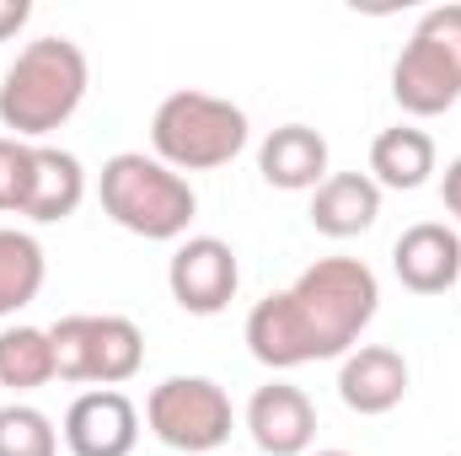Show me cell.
<instances>
[{"mask_svg":"<svg viewBox=\"0 0 461 456\" xmlns=\"http://www.w3.org/2000/svg\"><path fill=\"white\" fill-rule=\"evenodd\" d=\"M312 226L333 242L348 236H365V231L381 221V188L370 172H328V183L312 194Z\"/></svg>","mask_w":461,"mask_h":456,"instance_id":"cell-16","label":"cell"},{"mask_svg":"<svg viewBox=\"0 0 461 456\" xmlns=\"http://www.w3.org/2000/svg\"><path fill=\"white\" fill-rule=\"evenodd\" d=\"M32 183V145L0 134V215H22Z\"/></svg>","mask_w":461,"mask_h":456,"instance_id":"cell-20","label":"cell"},{"mask_svg":"<svg viewBox=\"0 0 461 456\" xmlns=\"http://www.w3.org/2000/svg\"><path fill=\"white\" fill-rule=\"evenodd\" d=\"M0 456H59V430L32 403L0 408Z\"/></svg>","mask_w":461,"mask_h":456,"instance_id":"cell-19","label":"cell"},{"mask_svg":"<svg viewBox=\"0 0 461 456\" xmlns=\"http://www.w3.org/2000/svg\"><path fill=\"white\" fill-rule=\"evenodd\" d=\"M247 134H252V123L230 97L183 87V92H167L150 114V156L167 161L183 178L188 172H215V167H230L247 150Z\"/></svg>","mask_w":461,"mask_h":456,"instance_id":"cell-4","label":"cell"},{"mask_svg":"<svg viewBox=\"0 0 461 456\" xmlns=\"http://www.w3.org/2000/svg\"><path fill=\"white\" fill-rule=\"evenodd\" d=\"M27 22H32V5L27 0H0V43H11Z\"/></svg>","mask_w":461,"mask_h":456,"instance_id":"cell-21","label":"cell"},{"mask_svg":"<svg viewBox=\"0 0 461 456\" xmlns=\"http://www.w3.org/2000/svg\"><path fill=\"white\" fill-rule=\"evenodd\" d=\"M221 456H226V451H221Z\"/></svg>","mask_w":461,"mask_h":456,"instance_id":"cell-24","label":"cell"},{"mask_svg":"<svg viewBox=\"0 0 461 456\" xmlns=\"http://www.w3.org/2000/svg\"><path fill=\"white\" fill-rule=\"evenodd\" d=\"M167 290L188 317H221L241 290V263L226 236H183L167 263Z\"/></svg>","mask_w":461,"mask_h":456,"instance_id":"cell-8","label":"cell"},{"mask_svg":"<svg viewBox=\"0 0 461 456\" xmlns=\"http://www.w3.org/2000/svg\"><path fill=\"white\" fill-rule=\"evenodd\" d=\"M59 381H86V387H123L145 365V333L118 317V312H70L49 328Z\"/></svg>","mask_w":461,"mask_h":456,"instance_id":"cell-7","label":"cell"},{"mask_svg":"<svg viewBox=\"0 0 461 456\" xmlns=\"http://www.w3.org/2000/svg\"><path fill=\"white\" fill-rule=\"evenodd\" d=\"M408 381H413V370H408L402 349H392V343H354L339 360V397L359 419H381V414L402 408Z\"/></svg>","mask_w":461,"mask_h":456,"instance_id":"cell-10","label":"cell"},{"mask_svg":"<svg viewBox=\"0 0 461 456\" xmlns=\"http://www.w3.org/2000/svg\"><path fill=\"white\" fill-rule=\"evenodd\" d=\"M49 279V252L32 231H16V226H0V323L16 317L22 306L38 301Z\"/></svg>","mask_w":461,"mask_h":456,"instance_id":"cell-17","label":"cell"},{"mask_svg":"<svg viewBox=\"0 0 461 456\" xmlns=\"http://www.w3.org/2000/svg\"><path fill=\"white\" fill-rule=\"evenodd\" d=\"M258 172L268 188L285 194H317L328 183V140L312 123H279L258 145Z\"/></svg>","mask_w":461,"mask_h":456,"instance_id":"cell-13","label":"cell"},{"mask_svg":"<svg viewBox=\"0 0 461 456\" xmlns=\"http://www.w3.org/2000/svg\"><path fill=\"white\" fill-rule=\"evenodd\" d=\"M392 274L413 296H446L461 279V231L446 221H413L392 242Z\"/></svg>","mask_w":461,"mask_h":456,"instance_id":"cell-12","label":"cell"},{"mask_svg":"<svg viewBox=\"0 0 461 456\" xmlns=\"http://www.w3.org/2000/svg\"><path fill=\"white\" fill-rule=\"evenodd\" d=\"M440 194H446V210L456 215V231H461V156L456 161H446V183H440Z\"/></svg>","mask_w":461,"mask_h":456,"instance_id":"cell-22","label":"cell"},{"mask_svg":"<svg viewBox=\"0 0 461 456\" xmlns=\"http://www.w3.org/2000/svg\"><path fill=\"white\" fill-rule=\"evenodd\" d=\"M145 424L172 451L221 456L236 430V408H230V392L210 376H167L145 397Z\"/></svg>","mask_w":461,"mask_h":456,"instance_id":"cell-6","label":"cell"},{"mask_svg":"<svg viewBox=\"0 0 461 456\" xmlns=\"http://www.w3.org/2000/svg\"><path fill=\"white\" fill-rule=\"evenodd\" d=\"M86 199V167L81 156L59 150V145H32V183H27V205L22 215L32 226H59L81 210Z\"/></svg>","mask_w":461,"mask_h":456,"instance_id":"cell-14","label":"cell"},{"mask_svg":"<svg viewBox=\"0 0 461 456\" xmlns=\"http://www.w3.org/2000/svg\"><path fill=\"white\" fill-rule=\"evenodd\" d=\"M381 312V279L365 258H317L295 285L263 296L247 312L241 339L258 365L301 370L317 360H344Z\"/></svg>","mask_w":461,"mask_h":456,"instance_id":"cell-1","label":"cell"},{"mask_svg":"<svg viewBox=\"0 0 461 456\" xmlns=\"http://www.w3.org/2000/svg\"><path fill=\"white\" fill-rule=\"evenodd\" d=\"M435 167H440L435 134L419 129V123H392V129H381L370 140V178H375L381 194L386 188L392 194H413V188H424L435 178Z\"/></svg>","mask_w":461,"mask_h":456,"instance_id":"cell-15","label":"cell"},{"mask_svg":"<svg viewBox=\"0 0 461 456\" xmlns=\"http://www.w3.org/2000/svg\"><path fill=\"white\" fill-rule=\"evenodd\" d=\"M306 456H354V451H339V446H328V451H306Z\"/></svg>","mask_w":461,"mask_h":456,"instance_id":"cell-23","label":"cell"},{"mask_svg":"<svg viewBox=\"0 0 461 456\" xmlns=\"http://www.w3.org/2000/svg\"><path fill=\"white\" fill-rule=\"evenodd\" d=\"M49 381H59L49 328H32V323L0 328V387H11V392H38V387H49Z\"/></svg>","mask_w":461,"mask_h":456,"instance_id":"cell-18","label":"cell"},{"mask_svg":"<svg viewBox=\"0 0 461 456\" xmlns=\"http://www.w3.org/2000/svg\"><path fill=\"white\" fill-rule=\"evenodd\" d=\"M392 97L408 118H440L461 103V5H435L392 65Z\"/></svg>","mask_w":461,"mask_h":456,"instance_id":"cell-5","label":"cell"},{"mask_svg":"<svg viewBox=\"0 0 461 456\" xmlns=\"http://www.w3.org/2000/svg\"><path fill=\"white\" fill-rule=\"evenodd\" d=\"M86 87H92V65L76 38L59 32L32 38L16 49V59L0 76V129L11 140L43 145L54 129L76 118V108L86 103Z\"/></svg>","mask_w":461,"mask_h":456,"instance_id":"cell-2","label":"cell"},{"mask_svg":"<svg viewBox=\"0 0 461 456\" xmlns=\"http://www.w3.org/2000/svg\"><path fill=\"white\" fill-rule=\"evenodd\" d=\"M97 199H103V215L118 231L145 236V242H183L194 215H199L194 183L145 150H118L103 161Z\"/></svg>","mask_w":461,"mask_h":456,"instance_id":"cell-3","label":"cell"},{"mask_svg":"<svg viewBox=\"0 0 461 456\" xmlns=\"http://www.w3.org/2000/svg\"><path fill=\"white\" fill-rule=\"evenodd\" d=\"M247 435L263 456H306L317 446V403L290 381H268L247 403Z\"/></svg>","mask_w":461,"mask_h":456,"instance_id":"cell-11","label":"cell"},{"mask_svg":"<svg viewBox=\"0 0 461 456\" xmlns=\"http://www.w3.org/2000/svg\"><path fill=\"white\" fill-rule=\"evenodd\" d=\"M59 435L70 456H129L140 446V408L118 387H92L65 408Z\"/></svg>","mask_w":461,"mask_h":456,"instance_id":"cell-9","label":"cell"}]
</instances>
